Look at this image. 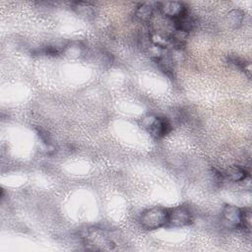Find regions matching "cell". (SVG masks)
<instances>
[{"instance_id": "cell-1", "label": "cell", "mask_w": 252, "mask_h": 252, "mask_svg": "<svg viewBox=\"0 0 252 252\" xmlns=\"http://www.w3.org/2000/svg\"><path fill=\"white\" fill-rule=\"evenodd\" d=\"M81 238L87 248L92 250H112L117 246L114 235L105 229L88 228L81 234Z\"/></svg>"}, {"instance_id": "cell-2", "label": "cell", "mask_w": 252, "mask_h": 252, "mask_svg": "<svg viewBox=\"0 0 252 252\" xmlns=\"http://www.w3.org/2000/svg\"><path fill=\"white\" fill-rule=\"evenodd\" d=\"M167 218H169L167 210L161 207H155L144 211L140 216L139 221L145 230L154 231L166 226Z\"/></svg>"}, {"instance_id": "cell-3", "label": "cell", "mask_w": 252, "mask_h": 252, "mask_svg": "<svg viewBox=\"0 0 252 252\" xmlns=\"http://www.w3.org/2000/svg\"><path fill=\"white\" fill-rule=\"evenodd\" d=\"M143 127L156 139H162L172 130V125L166 118L149 115L142 120Z\"/></svg>"}, {"instance_id": "cell-4", "label": "cell", "mask_w": 252, "mask_h": 252, "mask_svg": "<svg viewBox=\"0 0 252 252\" xmlns=\"http://www.w3.org/2000/svg\"><path fill=\"white\" fill-rule=\"evenodd\" d=\"M192 221L193 218L189 209L184 206H180L169 211V218H167L166 226L181 228L190 225Z\"/></svg>"}, {"instance_id": "cell-5", "label": "cell", "mask_w": 252, "mask_h": 252, "mask_svg": "<svg viewBox=\"0 0 252 252\" xmlns=\"http://www.w3.org/2000/svg\"><path fill=\"white\" fill-rule=\"evenodd\" d=\"M222 218L227 227L232 229H242L243 209L234 205H226L223 209Z\"/></svg>"}, {"instance_id": "cell-6", "label": "cell", "mask_w": 252, "mask_h": 252, "mask_svg": "<svg viewBox=\"0 0 252 252\" xmlns=\"http://www.w3.org/2000/svg\"><path fill=\"white\" fill-rule=\"evenodd\" d=\"M157 5L159 7L158 9L160 10V12L163 16L172 19V21L179 19L188 13L187 7L183 3L179 1L160 2Z\"/></svg>"}, {"instance_id": "cell-7", "label": "cell", "mask_w": 252, "mask_h": 252, "mask_svg": "<svg viewBox=\"0 0 252 252\" xmlns=\"http://www.w3.org/2000/svg\"><path fill=\"white\" fill-rule=\"evenodd\" d=\"M224 177L232 181H242L245 180L248 177V173L245 169L238 165H232L226 171Z\"/></svg>"}, {"instance_id": "cell-8", "label": "cell", "mask_w": 252, "mask_h": 252, "mask_svg": "<svg viewBox=\"0 0 252 252\" xmlns=\"http://www.w3.org/2000/svg\"><path fill=\"white\" fill-rule=\"evenodd\" d=\"M72 8L78 15L86 19H92L96 14L95 6L87 2H74L72 3Z\"/></svg>"}, {"instance_id": "cell-9", "label": "cell", "mask_w": 252, "mask_h": 252, "mask_svg": "<svg viewBox=\"0 0 252 252\" xmlns=\"http://www.w3.org/2000/svg\"><path fill=\"white\" fill-rule=\"evenodd\" d=\"M154 9L152 3H141L135 11V16L141 22H149L154 14Z\"/></svg>"}, {"instance_id": "cell-10", "label": "cell", "mask_w": 252, "mask_h": 252, "mask_svg": "<svg viewBox=\"0 0 252 252\" xmlns=\"http://www.w3.org/2000/svg\"><path fill=\"white\" fill-rule=\"evenodd\" d=\"M228 61L231 65H233L235 68L244 72V74L250 79V77H251V64H250V62L245 61V60H243V59H241L237 56H229Z\"/></svg>"}, {"instance_id": "cell-11", "label": "cell", "mask_w": 252, "mask_h": 252, "mask_svg": "<svg viewBox=\"0 0 252 252\" xmlns=\"http://www.w3.org/2000/svg\"><path fill=\"white\" fill-rule=\"evenodd\" d=\"M243 21H244V13L239 9L233 10L228 14V22L230 26L233 27L234 29L239 28L243 24Z\"/></svg>"}, {"instance_id": "cell-12", "label": "cell", "mask_w": 252, "mask_h": 252, "mask_svg": "<svg viewBox=\"0 0 252 252\" xmlns=\"http://www.w3.org/2000/svg\"><path fill=\"white\" fill-rule=\"evenodd\" d=\"M60 53L61 51L56 47H46L39 52V54H43L49 56H57L60 54Z\"/></svg>"}, {"instance_id": "cell-13", "label": "cell", "mask_w": 252, "mask_h": 252, "mask_svg": "<svg viewBox=\"0 0 252 252\" xmlns=\"http://www.w3.org/2000/svg\"><path fill=\"white\" fill-rule=\"evenodd\" d=\"M37 134H38L40 140L43 141L46 145H48V146L51 145V139H50L49 133H47V132L44 131V130H38V131H37Z\"/></svg>"}]
</instances>
